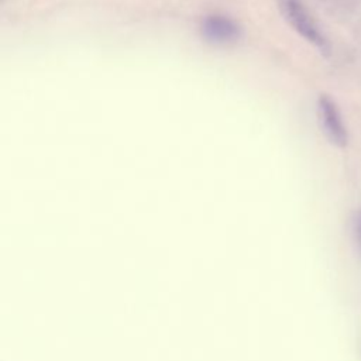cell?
<instances>
[{
    "label": "cell",
    "mask_w": 361,
    "mask_h": 361,
    "mask_svg": "<svg viewBox=\"0 0 361 361\" xmlns=\"http://www.w3.org/2000/svg\"><path fill=\"white\" fill-rule=\"evenodd\" d=\"M279 6L286 21L302 38L323 52L329 49L326 37L300 0H281Z\"/></svg>",
    "instance_id": "obj_1"
},
{
    "label": "cell",
    "mask_w": 361,
    "mask_h": 361,
    "mask_svg": "<svg viewBox=\"0 0 361 361\" xmlns=\"http://www.w3.org/2000/svg\"><path fill=\"white\" fill-rule=\"evenodd\" d=\"M317 114L323 133L331 144L344 148L348 144V131L343 121L336 102L329 94H320L317 99Z\"/></svg>",
    "instance_id": "obj_2"
},
{
    "label": "cell",
    "mask_w": 361,
    "mask_h": 361,
    "mask_svg": "<svg viewBox=\"0 0 361 361\" xmlns=\"http://www.w3.org/2000/svg\"><path fill=\"white\" fill-rule=\"evenodd\" d=\"M203 34L210 41L226 42L235 39L238 37V27L230 21L228 18L213 16L204 20L203 23Z\"/></svg>",
    "instance_id": "obj_3"
},
{
    "label": "cell",
    "mask_w": 361,
    "mask_h": 361,
    "mask_svg": "<svg viewBox=\"0 0 361 361\" xmlns=\"http://www.w3.org/2000/svg\"><path fill=\"white\" fill-rule=\"evenodd\" d=\"M355 235L361 247V210L357 213V217H355Z\"/></svg>",
    "instance_id": "obj_4"
}]
</instances>
